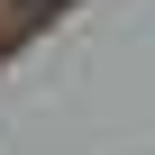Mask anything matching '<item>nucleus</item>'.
<instances>
[{"label":"nucleus","mask_w":155,"mask_h":155,"mask_svg":"<svg viewBox=\"0 0 155 155\" xmlns=\"http://www.w3.org/2000/svg\"><path fill=\"white\" fill-rule=\"evenodd\" d=\"M9 9H18V18H46V9H55V0H9Z\"/></svg>","instance_id":"f257e3e1"}]
</instances>
